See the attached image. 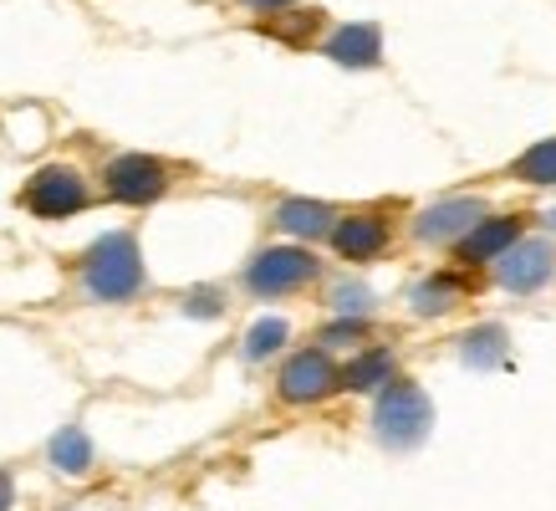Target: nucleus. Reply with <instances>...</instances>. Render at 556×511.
Returning a JSON list of instances; mask_svg holds the SVG:
<instances>
[{"label":"nucleus","instance_id":"1","mask_svg":"<svg viewBox=\"0 0 556 511\" xmlns=\"http://www.w3.org/2000/svg\"><path fill=\"white\" fill-rule=\"evenodd\" d=\"M83 287L98 302H128V297L143 291V256H138V240L128 230H108L102 240L87 246Z\"/></svg>","mask_w":556,"mask_h":511},{"label":"nucleus","instance_id":"2","mask_svg":"<svg viewBox=\"0 0 556 511\" xmlns=\"http://www.w3.org/2000/svg\"><path fill=\"white\" fill-rule=\"evenodd\" d=\"M434 425V404L424 399V389L414 384H383L378 389V404H372V429L378 440L393 445V450H414V445L429 435Z\"/></svg>","mask_w":556,"mask_h":511},{"label":"nucleus","instance_id":"3","mask_svg":"<svg viewBox=\"0 0 556 511\" xmlns=\"http://www.w3.org/2000/svg\"><path fill=\"white\" fill-rule=\"evenodd\" d=\"M312 276H321V261L302 246H270L251 261V272H245V287L255 297H281V291H296L306 287Z\"/></svg>","mask_w":556,"mask_h":511},{"label":"nucleus","instance_id":"4","mask_svg":"<svg viewBox=\"0 0 556 511\" xmlns=\"http://www.w3.org/2000/svg\"><path fill=\"white\" fill-rule=\"evenodd\" d=\"M87 185L77 170H62V164H51V170L31 174V185L21 189V204L31 210V215H41V221H67V215H77V210H87Z\"/></svg>","mask_w":556,"mask_h":511},{"label":"nucleus","instance_id":"5","mask_svg":"<svg viewBox=\"0 0 556 511\" xmlns=\"http://www.w3.org/2000/svg\"><path fill=\"white\" fill-rule=\"evenodd\" d=\"M102 185L118 204H153L164 189H169V170L153 159V153H118L108 170H102Z\"/></svg>","mask_w":556,"mask_h":511},{"label":"nucleus","instance_id":"6","mask_svg":"<svg viewBox=\"0 0 556 511\" xmlns=\"http://www.w3.org/2000/svg\"><path fill=\"white\" fill-rule=\"evenodd\" d=\"M556 276V246L552 240H516L510 251H501V266H495V282L516 297H531V291L552 287Z\"/></svg>","mask_w":556,"mask_h":511},{"label":"nucleus","instance_id":"7","mask_svg":"<svg viewBox=\"0 0 556 511\" xmlns=\"http://www.w3.org/2000/svg\"><path fill=\"white\" fill-rule=\"evenodd\" d=\"M342 384V369L332 363V353H321V348H306V353L287 358V369H281V399L287 404H321L327 394Z\"/></svg>","mask_w":556,"mask_h":511},{"label":"nucleus","instance_id":"8","mask_svg":"<svg viewBox=\"0 0 556 511\" xmlns=\"http://www.w3.org/2000/svg\"><path fill=\"white\" fill-rule=\"evenodd\" d=\"M480 221H485V204L475 200V195H459V200H439V204H429L419 221H414V236H419L424 246H444V240L470 236V230H475Z\"/></svg>","mask_w":556,"mask_h":511},{"label":"nucleus","instance_id":"9","mask_svg":"<svg viewBox=\"0 0 556 511\" xmlns=\"http://www.w3.org/2000/svg\"><path fill=\"white\" fill-rule=\"evenodd\" d=\"M327 57L348 72H368L383 62V32L372 21H353V26H338L327 36Z\"/></svg>","mask_w":556,"mask_h":511},{"label":"nucleus","instance_id":"10","mask_svg":"<svg viewBox=\"0 0 556 511\" xmlns=\"http://www.w3.org/2000/svg\"><path fill=\"white\" fill-rule=\"evenodd\" d=\"M327 240L338 246L342 261H372L388 251V221L383 215H348V221H332Z\"/></svg>","mask_w":556,"mask_h":511},{"label":"nucleus","instance_id":"11","mask_svg":"<svg viewBox=\"0 0 556 511\" xmlns=\"http://www.w3.org/2000/svg\"><path fill=\"white\" fill-rule=\"evenodd\" d=\"M521 230H526L521 215H506V221H480L470 236H459V256H465V261H490V256L510 251V246L521 240Z\"/></svg>","mask_w":556,"mask_h":511},{"label":"nucleus","instance_id":"12","mask_svg":"<svg viewBox=\"0 0 556 511\" xmlns=\"http://www.w3.org/2000/svg\"><path fill=\"white\" fill-rule=\"evenodd\" d=\"M332 204L321 200H281L276 204V230H287V236H302V240H321L332 230Z\"/></svg>","mask_w":556,"mask_h":511},{"label":"nucleus","instance_id":"13","mask_svg":"<svg viewBox=\"0 0 556 511\" xmlns=\"http://www.w3.org/2000/svg\"><path fill=\"white\" fill-rule=\"evenodd\" d=\"M459 353H465V363H470V369H501V363L510 358L506 327L485 323V327H475V333H465V338H459Z\"/></svg>","mask_w":556,"mask_h":511},{"label":"nucleus","instance_id":"14","mask_svg":"<svg viewBox=\"0 0 556 511\" xmlns=\"http://www.w3.org/2000/svg\"><path fill=\"white\" fill-rule=\"evenodd\" d=\"M388 378H393V353H388V348H372V353H363L357 363L342 369V384H348V389H383Z\"/></svg>","mask_w":556,"mask_h":511},{"label":"nucleus","instance_id":"15","mask_svg":"<svg viewBox=\"0 0 556 511\" xmlns=\"http://www.w3.org/2000/svg\"><path fill=\"white\" fill-rule=\"evenodd\" d=\"M510 174L526 179V185H556V138H541L536 149H526L521 159L510 164Z\"/></svg>","mask_w":556,"mask_h":511},{"label":"nucleus","instance_id":"16","mask_svg":"<svg viewBox=\"0 0 556 511\" xmlns=\"http://www.w3.org/2000/svg\"><path fill=\"white\" fill-rule=\"evenodd\" d=\"M51 465L67 471V476H83L87 465H92V440H87L83 429H62V435L51 440Z\"/></svg>","mask_w":556,"mask_h":511},{"label":"nucleus","instance_id":"17","mask_svg":"<svg viewBox=\"0 0 556 511\" xmlns=\"http://www.w3.org/2000/svg\"><path fill=\"white\" fill-rule=\"evenodd\" d=\"M287 338H291L287 317H261V323L245 333V358H251V363H261V358L281 353V348H287Z\"/></svg>","mask_w":556,"mask_h":511},{"label":"nucleus","instance_id":"18","mask_svg":"<svg viewBox=\"0 0 556 511\" xmlns=\"http://www.w3.org/2000/svg\"><path fill=\"white\" fill-rule=\"evenodd\" d=\"M408 302H414V312H444V307L455 302V276H429V282H419V287L408 291Z\"/></svg>","mask_w":556,"mask_h":511},{"label":"nucleus","instance_id":"19","mask_svg":"<svg viewBox=\"0 0 556 511\" xmlns=\"http://www.w3.org/2000/svg\"><path fill=\"white\" fill-rule=\"evenodd\" d=\"M332 307H338L342 317H368V312H372V291L363 287V282H342V287L332 291Z\"/></svg>","mask_w":556,"mask_h":511},{"label":"nucleus","instance_id":"20","mask_svg":"<svg viewBox=\"0 0 556 511\" xmlns=\"http://www.w3.org/2000/svg\"><path fill=\"white\" fill-rule=\"evenodd\" d=\"M225 312V297H219L215 287H194L185 297V317H200V323H210V317H219Z\"/></svg>","mask_w":556,"mask_h":511},{"label":"nucleus","instance_id":"21","mask_svg":"<svg viewBox=\"0 0 556 511\" xmlns=\"http://www.w3.org/2000/svg\"><path fill=\"white\" fill-rule=\"evenodd\" d=\"M363 333H368V317H348V323H332L321 338H327V342H357Z\"/></svg>","mask_w":556,"mask_h":511},{"label":"nucleus","instance_id":"22","mask_svg":"<svg viewBox=\"0 0 556 511\" xmlns=\"http://www.w3.org/2000/svg\"><path fill=\"white\" fill-rule=\"evenodd\" d=\"M302 26H317V16H296V21H270V36H302Z\"/></svg>","mask_w":556,"mask_h":511},{"label":"nucleus","instance_id":"23","mask_svg":"<svg viewBox=\"0 0 556 511\" xmlns=\"http://www.w3.org/2000/svg\"><path fill=\"white\" fill-rule=\"evenodd\" d=\"M245 5H251V11H287V5H296V0H245Z\"/></svg>","mask_w":556,"mask_h":511},{"label":"nucleus","instance_id":"24","mask_svg":"<svg viewBox=\"0 0 556 511\" xmlns=\"http://www.w3.org/2000/svg\"><path fill=\"white\" fill-rule=\"evenodd\" d=\"M11 501H16V486H11V476L0 471V511H11Z\"/></svg>","mask_w":556,"mask_h":511},{"label":"nucleus","instance_id":"25","mask_svg":"<svg viewBox=\"0 0 556 511\" xmlns=\"http://www.w3.org/2000/svg\"><path fill=\"white\" fill-rule=\"evenodd\" d=\"M546 230H556V210H552V215H546Z\"/></svg>","mask_w":556,"mask_h":511}]
</instances>
